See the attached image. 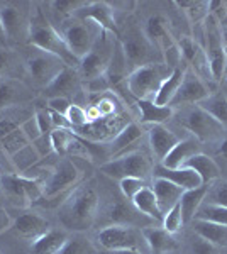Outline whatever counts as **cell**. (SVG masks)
<instances>
[{"instance_id":"cell-24","label":"cell","mask_w":227,"mask_h":254,"mask_svg":"<svg viewBox=\"0 0 227 254\" xmlns=\"http://www.w3.org/2000/svg\"><path fill=\"white\" fill-rule=\"evenodd\" d=\"M0 190L3 191L5 198L10 203H14L15 207L19 208L31 207V202H29L26 190H24L22 176L20 175H9V173L0 175Z\"/></svg>"},{"instance_id":"cell-52","label":"cell","mask_w":227,"mask_h":254,"mask_svg":"<svg viewBox=\"0 0 227 254\" xmlns=\"http://www.w3.org/2000/svg\"><path fill=\"white\" fill-rule=\"evenodd\" d=\"M20 129H22V132L26 134L27 139L31 142H34L36 139L41 136V130H39V126L38 122H36V117H29L27 121H24L22 124H20Z\"/></svg>"},{"instance_id":"cell-22","label":"cell","mask_w":227,"mask_h":254,"mask_svg":"<svg viewBox=\"0 0 227 254\" xmlns=\"http://www.w3.org/2000/svg\"><path fill=\"white\" fill-rule=\"evenodd\" d=\"M141 234L146 246L150 248L152 254H168L176 251V241L173 234L166 232L163 227H156V225H150V227H143Z\"/></svg>"},{"instance_id":"cell-12","label":"cell","mask_w":227,"mask_h":254,"mask_svg":"<svg viewBox=\"0 0 227 254\" xmlns=\"http://www.w3.org/2000/svg\"><path fill=\"white\" fill-rule=\"evenodd\" d=\"M210 88L200 76H197L190 68L185 71V78L181 81V87L176 92L175 98L171 100L170 107H178V105H199L202 100H205L210 95Z\"/></svg>"},{"instance_id":"cell-23","label":"cell","mask_w":227,"mask_h":254,"mask_svg":"<svg viewBox=\"0 0 227 254\" xmlns=\"http://www.w3.org/2000/svg\"><path fill=\"white\" fill-rule=\"evenodd\" d=\"M151 190L154 191V196L158 200V205L161 214H166L170 208H173L176 203H180V198L183 195V188L176 187L175 183L168 182V180L163 178H154L152 180Z\"/></svg>"},{"instance_id":"cell-17","label":"cell","mask_w":227,"mask_h":254,"mask_svg":"<svg viewBox=\"0 0 227 254\" xmlns=\"http://www.w3.org/2000/svg\"><path fill=\"white\" fill-rule=\"evenodd\" d=\"M148 137H150V147L156 159V165L163 163V159L170 154V151L181 141L173 130L164 126H151L148 130Z\"/></svg>"},{"instance_id":"cell-58","label":"cell","mask_w":227,"mask_h":254,"mask_svg":"<svg viewBox=\"0 0 227 254\" xmlns=\"http://www.w3.org/2000/svg\"><path fill=\"white\" fill-rule=\"evenodd\" d=\"M102 254H141V251H136V249H121V251H104Z\"/></svg>"},{"instance_id":"cell-28","label":"cell","mask_w":227,"mask_h":254,"mask_svg":"<svg viewBox=\"0 0 227 254\" xmlns=\"http://www.w3.org/2000/svg\"><path fill=\"white\" fill-rule=\"evenodd\" d=\"M192 225L193 232L200 236L202 239L209 241L217 248H227V225L209 222V220L202 219H193Z\"/></svg>"},{"instance_id":"cell-1","label":"cell","mask_w":227,"mask_h":254,"mask_svg":"<svg viewBox=\"0 0 227 254\" xmlns=\"http://www.w3.org/2000/svg\"><path fill=\"white\" fill-rule=\"evenodd\" d=\"M98 195L92 185H81L60 208V220L70 231H86L97 219Z\"/></svg>"},{"instance_id":"cell-26","label":"cell","mask_w":227,"mask_h":254,"mask_svg":"<svg viewBox=\"0 0 227 254\" xmlns=\"http://www.w3.org/2000/svg\"><path fill=\"white\" fill-rule=\"evenodd\" d=\"M68 234L61 229H49L43 236L32 241L31 251L34 254H60L63 246L67 244Z\"/></svg>"},{"instance_id":"cell-54","label":"cell","mask_w":227,"mask_h":254,"mask_svg":"<svg viewBox=\"0 0 227 254\" xmlns=\"http://www.w3.org/2000/svg\"><path fill=\"white\" fill-rule=\"evenodd\" d=\"M20 124L15 121H10V119H0V139H3L7 134H10L12 130L19 129Z\"/></svg>"},{"instance_id":"cell-4","label":"cell","mask_w":227,"mask_h":254,"mask_svg":"<svg viewBox=\"0 0 227 254\" xmlns=\"http://www.w3.org/2000/svg\"><path fill=\"white\" fill-rule=\"evenodd\" d=\"M117 41V38H110L109 32L100 31V36L95 41L92 51L78 63V73H80L81 80L92 81L105 75L107 68L112 61Z\"/></svg>"},{"instance_id":"cell-56","label":"cell","mask_w":227,"mask_h":254,"mask_svg":"<svg viewBox=\"0 0 227 254\" xmlns=\"http://www.w3.org/2000/svg\"><path fill=\"white\" fill-rule=\"evenodd\" d=\"M7 227H9V215H7L5 208L2 207V200H0V232Z\"/></svg>"},{"instance_id":"cell-38","label":"cell","mask_w":227,"mask_h":254,"mask_svg":"<svg viewBox=\"0 0 227 254\" xmlns=\"http://www.w3.org/2000/svg\"><path fill=\"white\" fill-rule=\"evenodd\" d=\"M27 144H31V141L27 139L26 134L22 132V129H15L10 134H7L3 139H0V149L3 154H7L9 158L14 156L15 153H19L22 147H26Z\"/></svg>"},{"instance_id":"cell-40","label":"cell","mask_w":227,"mask_h":254,"mask_svg":"<svg viewBox=\"0 0 227 254\" xmlns=\"http://www.w3.org/2000/svg\"><path fill=\"white\" fill-rule=\"evenodd\" d=\"M60 254H97V249L92 244V241H88L86 237L73 236L68 237L67 244L63 246Z\"/></svg>"},{"instance_id":"cell-37","label":"cell","mask_w":227,"mask_h":254,"mask_svg":"<svg viewBox=\"0 0 227 254\" xmlns=\"http://www.w3.org/2000/svg\"><path fill=\"white\" fill-rule=\"evenodd\" d=\"M76 139L78 134L73 129H55L51 132L53 151L60 154V156H65L67 153H70V149L75 144Z\"/></svg>"},{"instance_id":"cell-5","label":"cell","mask_w":227,"mask_h":254,"mask_svg":"<svg viewBox=\"0 0 227 254\" xmlns=\"http://www.w3.org/2000/svg\"><path fill=\"white\" fill-rule=\"evenodd\" d=\"M100 27L95 26L90 20L83 19H75L73 22H68L67 26L61 31L65 43L70 49L73 56L76 58V61L80 63L81 58H85L90 51H92L95 41L100 36Z\"/></svg>"},{"instance_id":"cell-18","label":"cell","mask_w":227,"mask_h":254,"mask_svg":"<svg viewBox=\"0 0 227 254\" xmlns=\"http://www.w3.org/2000/svg\"><path fill=\"white\" fill-rule=\"evenodd\" d=\"M12 232L24 239H38L49 231V222L36 212H24L12 222Z\"/></svg>"},{"instance_id":"cell-31","label":"cell","mask_w":227,"mask_h":254,"mask_svg":"<svg viewBox=\"0 0 227 254\" xmlns=\"http://www.w3.org/2000/svg\"><path fill=\"white\" fill-rule=\"evenodd\" d=\"M0 20H2L9 39H17L24 29H29V22H26L22 12L14 5H5L0 9Z\"/></svg>"},{"instance_id":"cell-49","label":"cell","mask_w":227,"mask_h":254,"mask_svg":"<svg viewBox=\"0 0 227 254\" xmlns=\"http://www.w3.org/2000/svg\"><path fill=\"white\" fill-rule=\"evenodd\" d=\"M36 117V122H38L39 126V130L41 134H44V136H49V134L55 130V126H53V119H51V112H49V109H38L34 114Z\"/></svg>"},{"instance_id":"cell-19","label":"cell","mask_w":227,"mask_h":254,"mask_svg":"<svg viewBox=\"0 0 227 254\" xmlns=\"http://www.w3.org/2000/svg\"><path fill=\"white\" fill-rule=\"evenodd\" d=\"M152 178H163L168 182L175 183L176 187L183 188V190H193V188L202 187L200 176L190 168H176V170H170V168L163 166L161 163L152 166Z\"/></svg>"},{"instance_id":"cell-25","label":"cell","mask_w":227,"mask_h":254,"mask_svg":"<svg viewBox=\"0 0 227 254\" xmlns=\"http://www.w3.org/2000/svg\"><path fill=\"white\" fill-rule=\"evenodd\" d=\"M185 168H190V170L195 171L200 176L202 183L207 187L221 178V166H219V163L205 153H199L193 158H190Z\"/></svg>"},{"instance_id":"cell-32","label":"cell","mask_w":227,"mask_h":254,"mask_svg":"<svg viewBox=\"0 0 227 254\" xmlns=\"http://www.w3.org/2000/svg\"><path fill=\"white\" fill-rule=\"evenodd\" d=\"M131 202H133V205L136 207V210L141 212L143 215L150 217L151 220H156V222H159V224L163 222V214H161L158 200H156L154 191L151 190V187L143 188Z\"/></svg>"},{"instance_id":"cell-20","label":"cell","mask_w":227,"mask_h":254,"mask_svg":"<svg viewBox=\"0 0 227 254\" xmlns=\"http://www.w3.org/2000/svg\"><path fill=\"white\" fill-rule=\"evenodd\" d=\"M143 31L151 46L159 53H163L164 49H168L176 43L170 27H168V22L163 17H159V15H152V17L148 19L146 27Z\"/></svg>"},{"instance_id":"cell-53","label":"cell","mask_w":227,"mask_h":254,"mask_svg":"<svg viewBox=\"0 0 227 254\" xmlns=\"http://www.w3.org/2000/svg\"><path fill=\"white\" fill-rule=\"evenodd\" d=\"M12 64H14V60H12V53L9 49H2L0 51V76L7 75L10 71Z\"/></svg>"},{"instance_id":"cell-8","label":"cell","mask_w":227,"mask_h":254,"mask_svg":"<svg viewBox=\"0 0 227 254\" xmlns=\"http://www.w3.org/2000/svg\"><path fill=\"white\" fill-rule=\"evenodd\" d=\"M100 171L114 180H124V178H141L146 180L148 176L152 175L151 161L144 156L143 153L133 151L129 154H124L121 158L109 159L107 163L100 166Z\"/></svg>"},{"instance_id":"cell-21","label":"cell","mask_w":227,"mask_h":254,"mask_svg":"<svg viewBox=\"0 0 227 254\" xmlns=\"http://www.w3.org/2000/svg\"><path fill=\"white\" fill-rule=\"evenodd\" d=\"M202 153V142L197 141L195 137H187L181 141L170 151L166 158L163 159L161 165L170 168V170H176V168H185L190 158H193L195 154Z\"/></svg>"},{"instance_id":"cell-61","label":"cell","mask_w":227,"mask_h":254,"mask_svg":"<svg viewBox=\"0 0 227 254\" xmlns=\"http://www.w3.org/2000/svg\"><path fill=\"white\" fill-rule=\"evenodd\" d=\"M226 76H227V75H226Z\"/></svg>"},{"instance_id":"cell-13","label":"cell","mask_w":227,"mask_h":254,"mask_svg":"<svg viewBox=\"0 0 227 254\" xmlns=\"http://www.w3.org/2000/svg\"><path fill=\"white\" fill-rule=\"evenodd\" d=\"M26 66H27L29 75L32 76V80L46 88L48 85L56 78L58 73L65 66H68V64L55 55L41 53V55H36V56H32V58H29Z\"/></svg>"},{"instance_id":"cell-45","label":"cell","mask_w":227,"mask_h":254,"mask_svg":"<svg viewBox=\"0 0 227 254\" xmlns=\"http://www.w3.org/2000/svg\"><path fill=\"white\" fill-rule=\"evenodd\" d=\"M146 180L141 178H124L119 182V188H121L122 195L126 196L127 200H133L143 188H146Z\"/></svg>"},{"instance_id":"cell-51","label":"cell","mask_w":227,"mask_h":254,"mask_svg":"<svg viewBox=\"0 0 227 254\" xmlns=\"http://www.w3.org/2000/svg\"><path fill=\"white\" fill-rule=\"evenodd\" d=\"M32 146H34V149L38 151V154L41 158H46L51 153H55V151H53V144H51V134H49V136L41 134V136L32 142Z\"/></svg>"},{"instance_id":"cell-10","label":"cell","mask_w":227,"mask_h":254,"mask_svg":"<svg viewBox=\"0 0 227 254\" xmlns=\"http://www.w3.org/2000/svg\"><path fill=\"white\" fill-rule=\"evenodd\" d=\"M143 239L141 231H136L133 225L112 224L102 229L97 234V243L104 251H121V249H136L139 251V243Z\"/></svg>"},{"instance_id":"cell-2","label":"cell","mask_w":227,"mask_h":254,"mask_svg":"<svg viewBox=\"0 0 227 254\" xmlns=\"http://www.w3.org/2000/svg\"><path fill=\"white\" fill-rule=\"evenodd\" d=\"M27 41L39 51L48 53V55H55L61 58L68 66H73V63L78 64L75 56L70 53V49L65 43L61 32L55 29L43 14L38 12L31 20H29V29H27Z\"/></svg>"},{"instance_id":"cell-60","label":"cell","mask_w":227,"mask_h":254,"mask_svg":"<svg viewBox=\"0 0 227 254\" xmlns=\"http://www.w3.org/2000/svg\"><path fill=\"white\" fill-rule=\"evenodd\" d=\"M168 254H176V253H175V251H173V253H168Z\"/></svg>"},{"instance_id":"cell-48","label":"cell","mask_w":227,"mask_h":254,"mask_svg":"<svg viewBox=\"0 0 227 254\" xmlns=\"http://www.w3.org/2000/svg\"><path fill=\"white\" fill-rule=\"evenodd\" d=\"M190 249H192V254H219V248L214 246L209 241L202 239L200 236H193L192 243H190Z\"/></svg>"},{"instance_id":"cell-30","label":"cell","mask_w":227,"mask_h":254,"mask_svg":"<svg viewBox=\"0 0 227 254\" xmlns=\"http://www.w3.org/2000/svg\"><path fill=\"white\" fill-rule=\"evenodd\" d=\"M185 71H187V68H178V69H173L171 75L168 76L166 80L161 83L159 90L156 92L154 98H152V102H154L156 105H161V107H168V105L171 104V100L175 98L176 92H178V88L181 87V81L185 78Z\"/></svg>"},{"instance_id":"cell-15","label":"cell","mask_w":227,"mask_h":254,"mask_svg":"<svg viewBox=\"0 0 227 254\" xmlns=\"http://www.w3.org/2000/svg\"><path fill=\"white\" fill-rule=\"evenodd\" d=\"M46 95L49 98L53 97H72L75 93L81 92V76L78 73V69L73 66H65L60 73L56 75V78L44 88Z\"/></svg>"},{"instance_id":"cell-11","label":"cell","mask_w":227,"mask_h":254,"mask_svg":"<svg viewBox=\"0 0 227 254\" xmlns=\"http://www.w3.org/2000/svg\"><path fill=\"white\" fill-rule=\"evenodd\" d=\"M81 178L80 170L76 168L72 159H61L58 165L53 168L51 175L44 182V198H53L56 195H61L68 191L70 188L76 187Z\"/></svg>"},{"instance_id":"cell-39","label":"cell","mask_w":227,"mask_h":254,"mask_svg":"<svg viewBox=\"0 0 227 254\" xmlns=\"http://www.w3.org/2000/svg\"><path fill=\"white\" fill-rule=\"evenodd\" d=\"M195 219H202V220H209V222L227 225V207H221V205H214V203L204 202L200 205L199 212H197Z\"/></svg>"},{"instance_id":"cell-41","label":"cell","mask_w":227,"mask_h":254,"mask_svg":"<svg viewBox=\"0 0 227 254\" xmlns=\"http://www.w3.org/2000/svg\"><path fill=\"white\" fill-rule=\"evenodd\" d=\"M205 202L214 203V205L227 207V180H217L212 185H209Z\"/></svg>"},{"instance_id":"cell-14","label":"cell","mask_w":227,"mask_h":254,"mask_svg":"<svg viewBox=\"0 0 227 254\" xmlns=\"http://www.w3.org/2000/svg\"><path fill=\"white\" fill-rule=\"evenodd\" d=\"M80 19L90 20L95 26H98L102 31L109 32V34L115 36L119 39L121 32H119L117 22H115V14L110 3L107 2H88L86 5L78 12Z\"/></svg>"},{"instance_id":"cell-34","label":"cell","mask_w":227,"mask_h":254,"mask_svg":"<svg viewBox=\"0 0 227 254\" xmlns=\"http://www.w3.org/2000/svg\"><path fill=\"white\" fill-rule=\"evenodd\" d=\"M29 93L20 83L15 81H0V109L10 107L14 104L27 100Z\"/></svg>"},{"instance_id":"cell-29","label":"cell","mask_w":227,"mask_h":254,"mask_svg":"<svg viewBox=\"0 0 227 254\" xmlns=\"http://www.w3.org/2000/svg\"><path fill=\"white\" fill-rule=\"evenodd\" d=\"M207 191H209L207 185H202L199 188H193V190L183 191V195H181V198H180V208H181V215H183L185 224H190L195 219L200 205L205 202Z\"/></svg>"},{"instance_id":"cell-46","label":"cell","mask_w":227,"mask_h":254,"mask_svg":"<svg viewBox=\"0 0 227 254\" xmlns=\"http://www.w3.org/2000/svg\"><path fill=\"white\" fill-rule=\"evenodd\" d=\"M92 107L97 110V114L100 119H110L117 114V102H115V98H112L110 95L100 97L97 104H93Z\"/></svg>"},{"instance_id":"cell-27","label":"cell","mask_w":227,"mask_h":254,"mask_svg":"<svg viewBox=\"0 0 227 254\" xmlns=\"http://www.w3.org/2000/svg\"><path fill=\"white\" fill-rule=\"evenodd\" d=\"M138 109L141 112V124L148 126H163L175 116V109L173 107H161L156 105L152 100H136Z\"/></svg>"},{"instance_id":"cell-6","label":"cell","mask_w":227,"mask_h":254,"mask_svg":"<svg viewBox=\"0 0 227 254\" xmlns=\"http://www.w3.org/2000/svg\"><path fill=\"white\" fill-rule=\"evenodd\" d=\"M181 126L199 142H221L222 139H226V127L204 109H200L199 105L185 112L183 119H181Z\"/></svg>"},{"instance_id":"cell-16","label":"cell","mask_w":227,"mask_h":254,"mask_svg":"<svg viewBox=\"0 0 227 254\" xmlns=\"http://www.w3.org/2000/svg\"><path fill=\"white\" fill-rule=\"evenodd\" d=\"M143 136H144L143 129L136 124V122L126 124L112 137V141H110V144H109V159H115V158L124 156V154L133 153L131 149H133V147L138 144L139 141H141Z\"/></svg>"},{"instance_id":"cell-36","label":"cell","mask_w":227,"mask_h":254,"mask_svg":"<svg viewBox=\"0 0 227 254\" xmlns=\"http://www.w3.org/2000/svg\"><path fill=\"white\" fill-rule=\"evenodd\" d=\"M41 159L43 158L39 156L38 151L34 149V146H32V142H31V144H27L26 147H22L19 153H15L14 156L10 158V163L14 165V168L19 173H27L32 166L38 165Z\"/></svg>"},{"instance_id":"cell-3","label":"cell","mask_w":227,"mask_h":254,"mask_svg":"<svg viewBox=\"0 0 227 254\" xmlns=\"http://www.w3.org/2000/svg\"><path fill=\"white\" fill-rule=\"evenodd\" d=\"M171 75L163 63H150L133 69L126 78V88L136 100H152L161 83Z\"/></svg>"},{"instance_id":"cell-50","label":"cell","mask_w":227,"mask_h":254,"mask_svg":"<svg viewBox=\"0 0 227 254\" xmlns=\"http://www.w3.org/2000/svg\"><path fill=\"white\" fill-rule=\"evenodd\" d=\"M73 102H70V98H65V97H53L48 100V109L51 112H56L60 116H65L67 117L70 107H72Z\"/></svg>"},{"instance_id":"cell-7","label":"cell","mask_w":227,"mask_h":254,"mask_svg":"<svg viewBox=\"0 0 227 254\" xmlns=\"http://www.w3.org/2000/svg\"><path fill=\"white\" fill-rule=\"evenodd\" d=\"M119 43H121L122 53L126 56V63H127V69L129 73L133 69L144 66V64L154 63L152 60V51H156L154 48L150 44V41L144 36V31L141 27L131 24L127 27L126 34L119 36Z\"/></svg>"},{"instance_id":"cell-57","label":"cell","mask_w":227,"mask_h":254,"mask_svg":"<svg viewBox=\"0 0 227 254\" xmlns=\"http://www.w3.org/2000/svg\"><path fill=\"white\" fill-rule=\"evenodd\" d=\"M7 43H9V36H7L5 27H3L2 20H0V48L7 49Z\"/></svg>"},{"instance_id":"cell-44","label":"cell","mask_w":227,"mask_h":254,"mask_svg":"<svg viewBox=\"0 0 227 254\" xmlns=\"http://www.w3.org/2000/svg\"><path fill=\"white\" fill-rule=\"evenodd\" d=\"M110 219H112L114 224H119V225H133L134 227V222H136V217L133 214L127 205L124 203H115L114 208L110 210Z\"/></svg>"},{"instance_id":"cell-42","label":"cell","mask_w":227,"mask_h":254,"mask_svg":"<svg viewBox=\"0 0 227 254\" xmlns=\"http://www.w3.org/2000/svg\"><path fill=\"white\" fill-rule=\"evenodd\" d=\"M183 225H185V222H183V215H181L180 203H176L175 207L170 208V210L163 215L161 227H163L166 232H170V234H176Z\"/></svg>"},{"instance_id":"cell-43","label":"cell","mask_w":227,"mask_h":254,"mask_svg":"<svg viewBox=\"0 0 227 254\" xmlns=\"http://www.w3.org/2000/svg\"><path fill=\"white\" fill-rule=\"evenodd\" d=\"M88 2H81V0H60V2H51L53 10L56 12L58 15H63V17H68V15L78 14Z\"/></svg>"},{"instance_id":"cell-59","label":"cell","mask_w":227,"mask_h":254,"mask_svg":"<svg viewBox=\"0 0 227 254\" xmlns=\"http://www.w3.org/2000/svg\"><path fill=\"white\" fill-rule=\"evenodd\" d=\"M219 156L224 158L227 161V137L221 141V149H219Z\"/></svg>"},{"instance_id":"cell-55","label":"cell","mask_w":227,"mask_h":254,"mask_svg":"<svg viewBox=\"0 0 227 254\" xmlns=\"http://www.w3.org/2000/svg\"><path fill=\"white\" fill-rule=\"evenodd\" d=\"M221 26V38H222V48H224V53H226V58H227V19L219 22Z\"/></svg>"},{"instance_id":"cell-47","label":"cell","mask_w":227,"mask_h":254,"mask_svg":"<svg viewBox=\"0 0 227 254\" xmlns=\"http://www.w3.org/2000/svg\"><path fill=\"white\" fill-rule=\"evenodd\" d=\"M67 119L72 126V129H81L88 124V117H86V110L78 104H72L70 107L68 114H67Z\"/></svg>"},{"instance_id":"cell-35","label":"cell","mask_w":227,"mask_h":254,"mask_svg":"<svg viewBox=\"0 0 227 254\" xmlns=\"http://www.w3.org/2000/svg\"><path fill=\"white\" fill-rule=\"evenodd\" d=\"M175 5L178 7V9H181V12L187 15V19L193 24V26L202 24L210 14L209 2H193V0L187 2V0H183V2H175Z\"/></svg>"},{"instance_id":"cell-33","label":"cell","mask_w":227,"mask_h":254,"mask_svg":"<svg viewBox=\"0 0 227 254\" xmlns=\"http://www.w3.org/2000/svg\"><path fill=\"white\" fill-rule=\"evenodd\" d=\"M200 109H204L205 112L210 114L217 122H221L222 126L227 129V95L222 92H214L202 100L199 104Z\"/></svg>"},{"instance_id":"cell-9","label":"cell","mask_w":227,"mask_h":254,"mask_svg":"<svg viewBox=\"0 0 227 254\" xmlns=\"http://www.w3.org/2000/svg\"><path fill=\"white\" fill-rule=\"evenodd\" d=\"M202 48L207 55L214 81H221L227 75V58L224 48H222L221 26L216 17H212L210 14L204 20V46Z\"/></svg>"}]
</instances>
